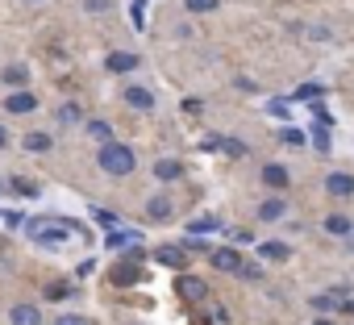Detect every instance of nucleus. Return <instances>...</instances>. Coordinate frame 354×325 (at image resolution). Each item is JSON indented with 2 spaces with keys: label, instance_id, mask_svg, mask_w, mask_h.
<instances>
[{
  "label": "nucleus",
  "instance_id": "nucleus-1",
  "mask_svg": "<svg viewBox=\"0 0 354 325\" xmlns=\"http://www.w3.org/2000/svg\"><path fill=\"white\" fill-rule=\"evenodd\" d=\"M100 171L104 176H113V180H125V176H133V167H138V158H133V150L125 146V142H109V146H100Z\"/></svg>",
  "mask_w": 354,
  "mask_h": 325
},
{
  "label": "nucleus",
  "instance_id": "nucleus-2",
  "mask_svg": "<svg viewBox=\"0 0 354 325\" xmlns=\"http://www.w3.org/2000/svg\"><path fill=\"white\" fill-rule=\"evenodd\" d=\"M71 234H80V225H71V221H34V242H42V246H63Z\"/></svg>",
  "mask_w": 354,
  "mask_h": 325
},
{
  "label": "nucleus",
  "instance_id": "nucleus-3",
  "mask_svg": "<svg viewBox=\"0 0 354 325\" xmlns=\"http://www.w3.org/2000/svg\"><path fill=\"white\" fill-rule=\"evenodd\" d=\"M175 292H180L184 300H205L209 296V284L196 279V275H180V279H175Z\"/></svg>",
  "mask_w": 354,
  "mask_h": 325
},
{
  "label": "nucleus",
  "instance_id": "nucleus-4",
  "mask_svg": "<svg viewBox=\"0 0 354 325\" xmlns=\"http://www.w3.org/2000/svg\"><path fill=\"white\" fill-rule=\"evenodd\" d=\"M325 192L337 196V201H342V196H354V176H346V171H329V176H325Z\"/></svg>",
  "mask_w": 354,
  "mask_h": 325
},
{
  "label": "nucleus",
  "instance_id": "nucleus-5",
  "mask_svg": "<svg viewBox=\"0 0 354 325\" xmlns=\"http://www.w3.org/2000/svg\"><path fill=\"white\" fill-rule=\"evenodd\" d=\"M142 279V271H138V259H121V263H113V284L117 288H129V284H138Z\"/></svg>",
  "mask_w": 354,
  "mask_h": 325
},
{
  "label": "nucleus",
  "instance_id": "nucleus-6",
  "mask_svg": "<svg viewBox=\"0 0 354 325\" xmlns=\"http://www.w3.org/2000/svg\"><path fill=\"white\" fill-rule=\"evenodd\" d=\"M213 267H217V271H238V275H242V267H246V263H242V254H238V250L221 246V250H213Z\"/></svg>",
  "mask_w": 354,
  "mask_h": 325
},
{
  "label": "nucleus",
  "instance_id": "nucleus-7",
  "mask_svg": "<svg viewBox=\"0 0 354 325\" xmlns=\"http://www.w3.org/2000/svg\"><path fill=\"white\" fill-rule=\"evenodd\" d=\"M125 104H133L138 113H150V109H154V92L133 84V88H125Z\"/></svg>",
  "mask_w": 354,
  "mask_h": 325
},
{
  "label": "nucleus",
  "instance_id": "nucleus-8",
  "mask_svg": "<svg viewBox=\"0 0 354 325\" xmlns=\"http://www.w3.org/2000/svg\"><path fill=\"white\" fill-rule=\"evenodd\" d=\"M138 242H142V234H133V230H113L109 234V250H138Z\"/></svg>",
  "mask_w": 354,
  "mask_h": 325
},
{
  "label": "nucleus",
  "instance_id": "nucleus-9",
  "mask_svg": "<svg viewBox=\"0 0 354 325\" xmlns=\"http://www.w3.org/2000/svg\"><path fill=\"white\" fill-rule=\"evenodd\" d=\"M180 176H184V162H175V158H158V162H154V180L175 184Z\"/></svg>",
  "mask_w": 354,
  "mask_h": 325
},
{
  "label": "nucleus",
  "instance_id": "nucleus-10",
  "mask_svg": "<svg viewBox=\"0 0 354 325\" xmlns=\"http://www.w3.org/2000/svg\"><path fill=\"white\" fill-rule=\"evenodd\" d=\"M34 109H38L34 92H13V96L5 100V113H13V117H17V113H34Z\"/></svg>",
  "mask_w": 354,
  "mask_h": 325
},
{
  "label": "nucleus",
  "instance_id": "nucleus-11",
  "mask_svg": "<svg viewBox=\"0 0 354 325\" xmlns=\"http://www.w3.org/2000/svg\"><path fill=\"white\" fill-rule=\"evenodd\" d=\"M9 321H13V325H42V308H38V304H17V308L9 313Z\"/></svg>",
  "mask_w": 354,
  "mask_h": 325
},
{
  "label": "nucleus",
  "instance_id": "nucleus-12",
  "mask_svg": "<svg viewBox=\"0 0 354 325\" xmlns=\"http://www.w3.org/2000/svg\"><path fill=\"white\" fill-rule=\"evenodd\" d=\"M263 184L275 188V192H283V188H288V167H279V162H267V167H263Z\"/></svg>",
  "mask_w": 354,
  "mask_h": 325
},
{
  "label": "nucleus",
  "instance_id": "nucleus-13",
  "mask_svg": "<svg viewBox=\"0 0 354 325\" xmlns=\"http://www.w3.org/2000/svg\"><path fill=\"white\" fill-rule=\"evenodd\" d=\"M154 263H162V267H184L188 254H184L180 246H158V250H154Z\"/></svg>",
  "mask_w": 354,
  "mask_h": 325
},
{
  "label": "nucleus",
  "instance_id": "nucleus-14",
  "mask_svg": "<svg viewBox=\"0 0 354 325\" xmlns=\"http://www.w3.org/2000/svg\"><path fill=\"white\" fill-rule=\"evenodd\" d=\"M0 80H5L9 88H17V92H26V84H30V71H26L21 63H13V67H5V71H0Z\"/></svg>",
  "mask_w": 354,
  "mask_h": 325
},
{
  "label": "nucleus",
  "instance_id": "nucleus-15",
  "mask_svg": "<svg viewBox=\"0 0 354 325\" xmlns=\"http://www.w3.org/2000/svg\"><path fill=\"white\" fill-rule=\"evenodd\" d=\"M171 209H175V205H171L167 196H154V201H146V217H150V221H171Z\"/></svg>",
  "mask_w": 354,
  "mask_h": 325
},
{
  "label": "nucleus",
  "instance_id": "nucleus-16",
  "mask_svg": "<svg viewBox=\"0 0 354 325\" xmlns=\"http://www.w3.org/2000/svg\"><path fill=\"white\" fill-rule=\"evenodd\" d=\"M325 230H329V234H337V238H350V234H354V225H350V217H346V213H329V217H325Z\"/></svg>",
  "mask_w": 354,
  "mask_h": 325
},
{
  "label": "nucleus",
  "instance_id": "nucleus-17",
  "mask_svg": "<svg viewBox=\"0 0 354 325\" xmlns=\"http://www.w3.org/2000/svg\"><path fill=\"white\" fill-rule=\"evenodd\" d=\"M21 146H26V150H34V154H46V150H50V133L34 129V133H26V138H21Z\"/></svg>",
  "mask_w": 354,
  "mask_h": 325
},
{
  "label": "nucleus",
  "instance_id": "nucleus-18",
  "mask_svg": "<svg viewBox=\"0 0 354 325\" xmlns=\"http://www.w3.org/2000/svg\"><path fill=\"white\" fill-rule=\"evenodd\" d=\"M138 67V59L133 55H125V50H117V55H109V71L117 75V71H133Z\"/></svg>",
  "mask_w": 354,
  "mask_h": 325
},
{
  "label": "nucleus",
  "instance_id": "nucleus-19",
  "mask_svg": "<svg viewBox=\"0 0 354 325\" xmlns=\"http://www.w3.org/2000/svg\"><path fill=\"white\" fill-rule=\"evenodd\" d=\"M283 213H288V205H283V201H279V196H271V201H267V205H263V209H259V217H263V221H279V217H283Z\"/></svg>",
  "mask_w": 354,
  "mask_h": 325
},
{
  "label": "nucleus",
  "instance_id": "nucleus-20",
  "mask_svg": "<svg viewBox=\"0 0 354 325\" xmlns=\"http://www.w3.org/2000/svg\"><path fill=\"white\" fill-rule=\"evenodd\" d=\"M88 138H96V142H104V146H109V142H113V129H109L104 121H88Z\"/></svg>",
  "mask_w": 354,
  "mask_h": 325
},
{
  "label": "nucleus",
  "instance_id": "nucleus-21",
  "mask_svg": "<svg viewBox=\"0 0 354 325\" xmlns=\"http://www.w3.org/2000/svg\"><path fill=\"white\" fill-rule=\"evenodd\" d=\"M259 250H263V259H288V254H292L288 242H263Z\"/></svg>",
  "mask_w": 354,
  "mask_h": 325
},
{
  "label": "nucleus",
  "instance_id": "nucleus-22",
  "mask_svg": "<svg viewBox=\"0 0 354 325\" xmlns=\"http://www.w3.org/2000/svg\"><path fill=\"white\" fill-rule=\"evenodd\" d=\"M184 9H192V13H217V0H184Z\"/></svg>",
  "mask_w": 354,
  "mask_h": 325
},
{
  "label": "nucleus",
  "instance_id": "nucleus-23",
  "mask_svg": "<svg viewBox=\"0 0 354 325\" xmlns=\"http://www.w3.org/2000/svg\"><path fill=\"white\" fill-rule=\"evenodd\" d=\"M308 304H313L317 313H333V308H337V304H333V296H313Z\"/></svg>",
  "mask_w": 354,
  "mask_h": 325
},
{
  "label": "nucleus",
  "instance_id": "nucleus-24",
  "mask_svg": "<svg viewBox=\"0 0 354 325\" xmlns=\"http://www.w3.org/2000/svg\"><path fill=\"white\" fill-rule=\"evenodd\" d=\"M50 325H88V317H75V313H63V317H55Z\"/></svg>",
  "mask_w": 354,
  "mask_h": 325
},
{
  "label": "nucleus",
  "instance_id": "nucleus-25",
  "mask_svg": "<svg viewBox=\"0 0 354 325\" xmlns=\"http://www.w3.org/2000/svg\"><path fill=\"white\" fill-rule=\"evenodd\" d=\"M75 117H80V104H63V113H59V121H67V125H71Z\"/></svg>",
  "mask_w": 354,
  "mask_h": 325
},
{
  "label": "nucleus",
  "instance_id": "nucleus-26",
  "mask_svg": "<svg viewBox=\"0 0 354 325\" xmlns=\"http://www.w3.org/2000/svg\"><path fill=\"white\" fill-rule=\"evenodd\" d=\"M283 142H288V146H304V133H300V129H283Z\"/></svg>",
  "mask_w": 354,
  "mask_h": 325
},
{
  "label": "nucleus",
  "instance_id": "nucleus-27",
  "mask_svg": "<svg viewBox=\"0 0 354 325\" xmlns=\"http://www.w3.org/2000/svg\"><path fill=\"white\" fill-rule=\"evenodd\" d=\"M313 142H317V150H321V154L329 150V133H325V129H313Z\"/></svg>",
  "mask_w": 354,
  "mask_h": 325
},
{
  "label": "nucleus",
  "instance_id": "nucleus-28",
  "mask_svg": "<svg viewBox=\"0 0 354 325\" xmlns=\"http://www.w3.org/2000/svg\"><path fill=\"white\" fill-rule=\"evenodd\" d=\"M192 230H196V234H209V230H217V221H213V217H205V221H196Z\"/></svg>",
  "mask_w": 354,
  "mask_h": 325
},
{
  "label": "nucleus",
  "instance_id": "nucleus-29",
  "mask_svg": "<svg viewBox=\"0 0 354 325\" xmlns=\"http://www.w3.org/2000/svg\"><path fill=\"white\" fill-rule=\"evenodd\" d=\"M242 275H246V279H259V275H263V267H259V263H246V267H242Z\"/></svg>",
  "mask_w": 354,
  "mask_h": 325
},
{
  "label": "nucleus",
  "instance_id": "nucleus-30",
  "mask_svg": "<svg viewBox=\"0 0 354 325\" xmlns=\"http://www.w3.org/2000/svg\"><path fill=\"white\" fill-rule=\"evenodd\" d=\"M296 96H321V84H304V88H300Z\"/></svg>",
  "mask_w": 354,
  "mask_h": 325
},
{
  "label": "nucleus",
  "instance_id": "nucleus-31",
  "mask_svg": "<svg viewBox=\"0 0 354 325\" xmlns=\"http://www.w3.org/2000/svg\"><path fill=\"white\" fill-rule=\"evenodd\" d=\"M84 9H88V13H104L109 5H104V0H88V5H84Z\"/></svg>",
  "mask_w": 354,
  "mask_h": 325
},
{
  "label": "nucleus",
  "instance_id": "nucleus-32",
  "mask_svg": "<svg viewBox=\"0 0 354 325\" xmlns=\"http://www.w3.org/2000/svg\"><path fill=\"white\" fill-rule=\"evenodd\" d=\"M5 146H9V138H5V129H0V150H5Z\"/></svg>",
  "mask_w": 354,
  "mask_h": 325
}]
</instances>
